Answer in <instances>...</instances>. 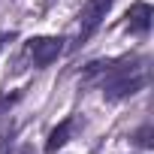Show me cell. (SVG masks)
<instances>
[{"label": "cell", "mask_w": 154, "mask_h": 154, "mask_svg": "<svg viewBox=\"0 0 154 154\" xmlns=\"http://www.w3.org/2000/svg\"><path fill=\"white\" fill-rule=\"evenodd\" d=\"M63 42H66L63 36H33V39L24 42V54L30 57L33 66H48L51 60L60 57Z\"/></svg>", "instance_id": "cell-1"}, {"label": "cell", "mask_w": 154, "mask_h": 154, "mask_svg": "<svg viewBox=\"0 0 154 154\" xmlns=\"http://www.w3.org/2000/svg\"><path fill=\"white\" fill-rule=\"evenodd\" d=\"M69 130H72V118H63L51 133H48V139H45V151L51 154V151H57L60 145H66V139H69Z\"/></svg>", "instance_id": "cell-4"}, {"label": "cell", "mask_w": 154, "mask_h": 154, "mask_svg": "<svg viewBox=\"0 0 154 154\" xmlns=\"http://www.w3.org/2000/svg\"><path fill=\"white\" fill-rule=\"evenodd\" d=\"M51 3H54V0H45V6H51Z\"/></svg>", "instance_id": "cell-7"}, {"label": "cell", "mask_w": 154, "mask_h": 154, "mask_svg": "<svg viewBox=\"0 0 154 154\" xmlns=\"http://www.w3.org/2000/svg\"><path fill=\"white\" fill-rule=\"evenodd\" d=\"M112 3H115V0H88V3L79 9V39H75L79 45L94 36V30L103 24V18L112 9Z\"/></svg>", "instance_id": "cell-2"}, {"label": "cell", "mask_w": 154, "mask_h": 154, "mask_svg": "<svg viewBox=\"0 0 154 154\" xmlns=\"http://www.w3.org/2000/svg\"><path fill=\"white\" fill-rule=\"evenodd\" d=\"M0 48H3V36H0Z\"/></svg>", "instance_id": "cell-8"}, {"label": "cell", "mask_w": 154, "mask_h": 154, "mask_svg": "<svg viewBox=\"0 0 154 154\" xmlns=\"http://www.w3.org/2000/svg\"><path fill=\"white\" fill-rule=\"evenodd\" d=\"M9 103H12V100H3V94H0V109H6Z\"/></svg>", "instance_id": "cell-6"}, {"label": "cell", "mask_w": 154, "mask_h": 154, "mask_svg": "<svg viewBox=\"0 0 154 154\" xmlns=\"http://www.w3.org/2000/svg\"><path fill=\"white\" fill-rule=\"evenodd\" d=\"M148 136H151V127H142V130H139V133H136V142H139V145H145V148H148V145H151V139H148Z\"/></svg>", "instance_id": "cell-5"}, {"label": "cell", "mask_w": 154, "mask_h": 154, "mask_svg": "<svg viewBox=\"0 0 154 154\" xmlns=\"http://www.w3.org/2000/svg\"><path fill=\"white\" fill-rule=\"evenodd\" d=\"M151 6L145 3V0H139V3H133L130 6V12H127V30L130 33H148V27H151Z\"/></svg>", "instance_id": "cell-3"}]
</instances>
